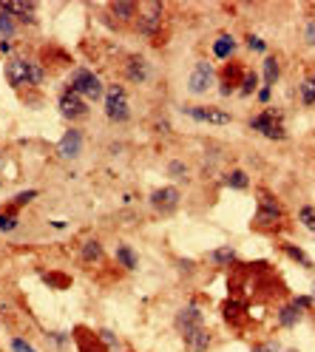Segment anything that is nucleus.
Segmentation results:
<instances>
[{
  "instance_id": "1",
  "label": "nucleus",
  "mask_w": 315,
  "mask_h": 352,
  "mask_svg": "<svg viewBox=\"0 0 315 352\" xmlns=\"http://www.w3.org/2000/svg\"><path fill=\"white\" fill-rule=\"evenodd\" d=\"M3 77H6V82L14 88V91H23V88H40L43 82L49 80V72L37 57L14 52L3 63Z\"/></svg>"
},
{
  "instance_id": "2",
  "label": "nucleus",
  "mask_w": 315,
  "mask_h": 352,
  "mask_svg": "<svg viewBox=\"0 0 315 352\" xmlns=\"http://www.w3.org/2000/svg\"><path fill=\"white\" fill-rule=\"evenodd\" d=\"M287 225V210L281 205L279 196H273L270 190H259V208L253 216V228L259 233H279Z\"/></svg>"
},
{
  "instance_id": "3",
  "label": "nucleus",
  "mask_w": 315,
  "mask_h": 352,
  "mask_svg": "<svg viewBox=\"0 0 315 352\" xmlns=\"http://www.w3.org/2000/svg\"><path fill=\"white\" fill-rule=\"evenodd\" d=\"M102 108H105V120L111 125H128L133 120V105H131V94L122 82H111L105 85V97H102Z\"/></svg>"
},
{
  "instance_id": "4",
  "label": "nucleus",
  "mask_w": 315,
  "mask_h": 352,
  "mask_svg": "<svg viewBox=\"0 0 315 352\" xmlns=\"http://www.w3.org/2000/svg\"><path fill=\"white\" fill-rule=\"evenodd\" d=\"M247 128L270 142H287V117L281 108H261L259 114L247 120Z\"/></svg>"
},
{
  "instance_id": "5",
  "label": "nucleus",
  "mask_w": 315,
  "mask_h": 352,
  "mask_svg": "<svg viewBox=\"0 0 315 352\" xmlns=\"http://www.w3.org/2000/svg\"><path fill=\"white\" fill-rule=\"evenodd\" d=\"M65 85H69L72 91H77L85 102H102V97H105V85H102L100 74L91 72V69H85V65H77Z\"/></svg>"
},
{
  "instance_id": "6",
  "label": "nucleus",
  "mask_w": 315,
  "mask_h": 352,
  "mask_svg": "<svg viewBox=\"0 0 315 352\" xmlns=\"http://www.w3.org/2000/svg\"><path fill=\"white\" fill-rule=\"evenodd\" d=\"M162 26H165V3H160V0L142 3L140 17L133 20V32H137L142 40H156Z\"/></svg>"
},
{
  "instance_id": "7",
  "label": "nucleus",
  "mask_w": 315,
  "mask_h": 352,
  "mask_svg": "<svg viewBox=\"0 0 315 352\" xmlns=\"http://www.w3.org/2000/svg\"><path fill=\"white\" fill-rule=\"evenodd\" d=\"M120 72H122V80H125L128 85H148V82L153 80V72H156V69H153V63H151L145 54L131 52V54L122 57Z\"/></svg>"
},
{
  "instance_id": "8",
  "label": "nucleus",
  "mask_w": 315,
  "mask_h": 352,
  "mask_svg": "<svg viewBox=\"0 0 315 352\" xmlns=\"http://www.w3.org/2000/svg\"><path fill=\"white\" fill-rule=\"evenodd\" d=\"M179 205H182V190L176 185H162V188H153L148 193V208L160 216H168V213H176Z\"/></svg>"
},
{
  "instance_id": "9",
  "label": "nucleus",
  "mask_w": 315,
  "mask_h": 352,
  "mask_svg": "<svg viewBox=\"0 0 315 352\" xmlns=\"http://www.w3.org/2000/svg\"><path fill=\"white\" fill-rule=\"evenodd\" d=\"M179 111L193 122H205V125H216V128L233 122V114L224 111V108H216V105H179Z\"/></svg>"
},
{
  "instance_id": "10",
  "label": "nucleus",
  "mask_w": 315,
  "mask_h": 352,
  "mask_svg": "<svg viewBox=\"0 0 315 352\" xmlns=\"http://www.w3.org/2000/svg\"><path fill=\"white\" fill-rule=\"evenodd\" d=\"M196 327H205V307H202L196 298H191L188 304H182L176 310L173 329L179 336H185V333H191V329H196Z\"/></svg>"
},
{
  "instance_id": "11",
  "label": "nucleus",
  "mask_w": 315,
  "mask_h": 352,
  "mask_svg": "<svg viewBox=\"0 0 315 352\" xmlns=\"http://www.w3.org/2000/svg\"><path fill=\"white\" fill-rule=\"evenodd\" d=\"M216 69H213V63H208V60H196V65L191 69V74H188V91L193 94V97H202V94H208L210 88L216 85Z\"/></svg>"
},
{
  "instance_id": "12",
  "label": "nucleus",
  "mask_w": 315,
  "mask_h": 352,
  "mask_svg": "<svg viewBox=\"0 0 315 352\" xmlns=\"http://www.w3.org/2000/svg\"><path fill=\"white\" fill-rule=\"evenodd\" d=\"M57 111H60V117L65 122H80V120L88 117V102L77 91H72V88L65 85L60 91V97H57Z\"/></svg>"
},
{
  "instance_id": "13",
  "label": "nucleus",
  "mask_w": 315,
  "mask_h": 352,
  "mask_svg": "<svg viewBox=\"0 0 315 352\" xmlns=\"http://www.w3.org/2000/svg\"><path fill=\"white\" fill-rule=\"evenodd\" d=\"M244 65L239 63V60H230V63H224V69L216 74V91H219V97H236V91H239V82H241V77H244Z\"/></svg>"
},
{
  "instance_id": "14",
  "label": "nucleus",
  "mask_w": 315,
  "mask_h": 352,
  "mask_svg": "<svg viewBox=\"0 0 315 352\" xmlns=\"http://www.w3.org/2000/svg\"><path fill=\"white\" fill-rule=\"evenodd\" d=\"M83 148H85V134H83L80 128H69V131H65V134L57 140V145H54L57 157H60L63 162H74V160H80Z\"/></svg>"
},
{
  "instance_id": "15",
  "label": "nucleus",
  "mask_w": 315,
  "mask_h": 352,
  "mask_svg": "<svg viewBox=\"0 0 315 352\" xmlns=\"http://www.w3.org/2000/svg\"><path fill=\"white\" fill-rule=\"evenodd\" d=\"M0 12L12 14L23 26H37V0H0Z\"/></svg>"
},
{
  "instance_id": "16",
  "label": "nucleus",
  "mask_w": 315,
  "mask_h": 352,
  "mask_svg": "<svg viewBox=\"0 0 315 352\" xmlns=\"http://www.w3.org/2000/svg\"><path fill=\"white\" fill-rule=\"evenodd\" d=\"M140 9H142L140 0H114V3H108V14L122 26H133V20L140 17Z\"/></svg>"
},
{
  "instance_id": "17",
  "label": "nucleus",
  "mask_w": 315,
  "mask_h": 352,
  "mask_svg": "<svg viewBox=\"0 0 315 352\" xmlns=\"http://www.w3.org/2000/svg\"><path fill=\"white\" fill-rule=\"evenodd\" d=\"M210 52H213V57L221 60V63L236 60V52H239V40H236V34H230V32H219V34L213 37V43H210Z\"/></svg>"
},
{
  "instance_id": "18",
  "label": "nucleus",
  "mask_w": 315,
  "mask_h": 352,
  "mask_svg": "<svg viewBox=\"0 0 315 352\" xmlns=\"http://www.w3.org/2000/svg\"><path fill=\"white\" fill-rule=\"evenodd\" d=\"M105 248H102V241L94 239V236H88L83 239V245H80V261L85 264V267H100V264L105 261Z\"/></svg>"
},
{
  "instance_id": "19",
  "label": "nucleus",
  "mask_w": 315,
  "mask_h": 352,
  "mask_svg": "<svg viewBox=\"0 0 315 352\" xmlns=\"http://www.w3.org/2000/svg\"><path fill=\"white\" fill-rule=\"evenodd\" d=\"M72 341L77 344V352H108V346L100 341V336L91 333L88 327H74L72 329Z\"/></svg>"
},
{
  "instance_id": "20",
  "label": "nucleus",
  "mask_w": 315,
  "mask_h": 352,
  "mask_svg": "<svg viewBox=\"0 0 315 352\" xmlns=\"http://www.w3.org/2000/svg\"><path fill=\"white\" fill-rule=\"evenodd\" d=\"M182 344L188 352H210L213 349V333L208 327H196L182 336Z\"/></svg>"
},
{
  "instance_id": "21",
  "label": "nucleus",
  "mask_w": 315,
  "mask_h": 352,
  "mask_svg": "<svg viewBox=\"0 0 315 352\" xmlns=\"http://www.w3.org/2000/svg\"><path fill=\"white\" fill-rule=\"evenodd\" d=\"M205 258H208V264H213V267L228 270V267H233V264H239V250L230 248V245H221V248H213Z\"/></svg>"
},
{
  "instance_id": "22",
  "label": "nucleus",
  "mask_w": 315,
  "mask_h": 352,
  "mask_svg": "<svg viewBox=\"0 0 315 352\" xmlns=\"http://www.w3.org/2000/svg\"><path fill=\"white\" fill-rule=\"evenodd\" d=\"M301 321H304V313H301L292 301H284V304L279 307V313H276V324H279L281 329H296Z\"/></svg>"
},
{
  "instance_id": "23",
  "label": "nucleus",
  "mask_w": 315,
  "mask_h": 352,
  "mask_svg": "<svg viewBox=\"0 0 315 352\" xmlns=\"http://www.w3.org/2000/svg\"><path fill=\"white\" fill-rule=\"evenodd\" d=\"M114 261L120 264L125 273H137L140 270V256H137V250H133L131 245H125V241H120V245L114 248Z\"/></svg>"
},
{
  "instance_id": "24",
  "label": "nucleus",
  "mask_w": 315,
  "mask_h": 352,
  "mask_svg": "<svg viewBox=\"0 0 315 352\" xmlns=\"http://www.w3.org/2000/svg\"><path fill=\"white\" fill-rule=\"evenodd\" d=\"M221 185L224 188H230V190H250L253 179H250V173L241 170V168H230V170H224L221 173Z\"/></svg>"
},
{
  "instance_id": "25",
  "label": "nucleus",
  "mask_w": 315,
  "mask_h": 352,
  "mask_svg": "<svg viewBox=\"0 0 315 352\" xmlns=\"http://www.w3.org/2000/svg\"><path fill=\"white\" fill-rule=\"evenodd\" d=\"M261 85H267V88H273L279 80H281V60L276 57V54H267L264 57V63H261Z\"/></svg>"
},
{
  "instance_id": "26",
  "label": "nucleus",
  "mask_w": 315,
  "mask_h": 352,
  "mask_svg": "<svg viewBox=\"0 0 315 352\" xmlns=\"http://www.w3.org/2000/svg\"><path fill=\"white\" fill-rule=\"evenodd\" d=\"M244 313H247V304L239 301V298H228L221 304V316H224V324H233L239 327L244 321Z\"/></svg>"
},
{
  "instance_id": "27",
  "label": "nucleus",
  "mask_w": 315,
  "mask_h": 352,
  "mask_svg": "<svg viewBox=\"0 0 315 352\" xmlns=\"http://www.w3.org/2000/svg\"><path fill=\"white\" fill-rule=\"evenodd\" d=\"M165 173L171 176V179H173L176 185H191V165H188L185 160H179V157L168 160V165H165Z\"/></svg>"
},
{
  "instance_id": "28",
  "label": "nucleus",
  "mask_w": 315,
  "mask_h": 352,
  "mask_svg": "<svg viewBox=\"0 0 315 352\" xmlns=\"http://www.w3.org/2000/svg\"><path fill=\"white\" fill-rule=\"evenodd\" d=\"M40 199V190H34V188H29V190H20V193H14L12 199L6 202V213H20V208H29L32 202H37Z\"/></svg>"
},
{
  "instance_id": "29",
  "label": "nucleus",
  "mask_w": 315,
  "mask_h": 352,
  "mask_svg": "<svg viewBox=\"0 0 315 352\" xmlns=\"http://www.w3.org/2000/svg\"><path fill=\"white\" fill-rule=\"evenodd\" d=\"M259 82H261L259 72H250V69H247V72H244V77H241V82H239V91H236V97H241V100H247V97H256V94H259Z\"/></svg>"
},
{
  "instance_id": "30",
  "label": "nucleus",
  "mask_w": 315,
  "mask_h": 352,
  "mask_svg": "<svg viewBox=\"0 0 315 352\" xmlns=\"http://www.w3.org/2000/svg\"><path fill=\"white\" fill-rule=\"evenodd\" d=\"M296 100H298L304 108H315V82L309 80V74H304L301 82L296 85Z\"/></svg>"
},
{
  "instance_id": "31",
  "label": "nucleus",
  "mask_w": 315,
  "mask_h": 352,
  "mask_svg": "<svg viewBox=\"0 0 315 352\" xmlns=\"http://www.w3.org/2000/svg\"><path fill=\"white\" fill-rule=\"evenodd\" d=\"M281 250H284V256L290 258V261H296L298 267H304V270H315V264H312V258L304 253V248H298V245H281Z\"/></svg>"
},
{
  "instance_id": "32",
  "label": "nucleus",
  "mask_w": 315,
  "mask_h": 352,
  "mask_svg": "<svg viewBox=\"0 0 315 352\" xmlns=\"http://www.w3.org/2000/svg\"><path fill=\"white\" fill-rule=\"evenodd\" d=\"M17 34H20V23L12 14L0 12V40H14Z\"/></svg>"
},
{
  "instance_id": "33",
  "label": "nucleus",
  "mask_w": 315,
  "mask_h": 352,
  "mask_svg": "<svg viewBox=\"0 0 315 352\" xmlns=\"http://www.w3.org/2000/svg\"><path fill=\"white\" fill-rule=\"evenodd\" d=\"M296 219H298V225H301L304 230L315 233V205H301L298 213H296Z\"/></svg>"
},
{
  "instance_id": "34",
  "label": "nucleus",
  "mask_w": 315,
  "mask_h": 352,
  "mask_svg": "<svg viewBox=\"0 0 315 352\" xmlns=\"http://www.w3.org/2000/svg\"><path fill=\"white\" fill-rule=\"evenodd\" d=\"M20 228V213H6V210H0V233L9 236Z\"/></svg>"
},
{
  "instance_id": "35",
  "label": "nucleus",
  "mask_w": 315,
  "mask_h": 352,
  "mask_svg": "<svg viewBox=\"0 0 315 352\" xmlns=\"http://www.w3.org/2000/svg\"><path fill=\"white\" fill-rule=\"evenodd\" d=\"M43 281H46V284H52V287L54 290H65V287H72V276H65V273H46V276H43Z\"/></svg>"
},
{
  "instance_id": "36",
  "label": "nucleus",
  "mask_w": 315,
  "mask_h": 352,
  "mask_svg": "<svg viewBox=\"0 0 315 352\" xmlns=\"http://www.w3.org/2000/svg\"><path fill=\"white\" fill-rule=\"evenodd\" d=\"M46 341H49L54 349H69L72 333H54V329H46Z\"/></svg>"
},
{
  "instance_id": "37",
  "label": "nucleus",
  "mask_w": 315,
  "mask_h": 352,
  "mask_svg": "<svg viewBox=\"0 0 315 352\" xmlns=\"http://www.w3.org/2000/svg\"><path fill=\"white\" fill-rule=\"evenodd\" d=\"M244 43H247V49L250 52H256V54H264L267 57V40L264 37H259V34H253V32H247V37H244Z\"/></svg>"
},
{
  "instance_id": "38",
  "label": "nucleus",
  "mask_w": 315,
  "mask_h": 352,
  "mask_svg": "<svg viewBox=\"0 0 315 352\" xmlns=\"http://www.w3.org/2000/svg\"><path fill=\"white\" fill-rule=\"evenodd\" d=\"M97 336H100V341H102L108 349H117V346H120V336L114 333V329L102 327V329H97Z\"/></svg>"
},
{
  "instance_id": "39",
  "label": "nucleus",
  "mask_w": 315,
  "mask_h": 352,
  "mask_svg": "<svg viewBox=\"0 0 315 352\" xmlns=\"http://www.w3.org/2000/svg\"><path fill=\"white\" fill-rule=\"evenodd\" d=\"M290 301H292V304H296V307H298V310H301L304 316L315 310V298H312V296H292Z\"/></svg>"
},
{
  "instance_id": "40",
  "label": "nucleus",
  "mask_w": 315,
  "mask_h": 352,
  "mask_svg": "<svg viewBox=\"0 0 315 352\" xmlns=\"http://www.w3.org/2000/svg\"><path fill=\"white\" fill-rule=\"evenodd\" d=\"M153 131H156V134H160V137H171V120L165 117V114H160V120H153Z\"/></svg>"
},
{
  "instance_id": "41",
  "label": "nucleus",
  "mask_w": 315,
  "mask_h": 352,
  "mask_svg": "<svg viewBox=\"0 0 315 352\" xmlns=\"http://www.w3.org/2000/svg\"><path fill=\"white\" fill-rule=\"evenodd\" d=\"M9 346H12V352H37L26 338H20V336H14V338L9 341Z\"/></svg>"
},
{
  "instance_id": "42",
  "label": "nucleus",
  "mask_w": 315,
  "mask_h": 352,
  "mask_svg": "<svg viewBox=\"0 0 315 352\" xmlns=\"http://www.w3.org/2000/svg\"><path fill=\"white\" fill-rule=\"evenodd\" d=\"M176 270L182 273L185 278H191L193 270H196V261H191V258H176Z\"/></svg>"
},
{
  "instance_id": "43",
  "label": "nucleus",
  "mask_w": 315,
  "mask_h": 352,
  "mask_svg": "<svg viewBox=\"0 0 315 352\" xmlns=\"http://www.w3.org/2000/svg\"><path fill=\"white\" fill-rule=\"evenodd\" d=\"M304 43L309 49H315V17H309L304 23Z\"/></svg>"
},
{
  "instance_id": "44",
  "label": "nucleus",
  "mask_w": 315,
  "mask_h": 352,
  "mask_svg": "<svg viewBox=\"0 0 315 352\" xmlns=\"http://www.w3.org/2000/svg\"><path fill=\"white\" fill-rule=\"evenodd\" d=\"M250 352H281V346H279V341H259L250 346Z\"/></svg>"
},
{
  "instance_id": "45",
  "label": "nucleus",
  "mask_w": 315,
  "mask_h": 352,
  "mask_svg": "<svg viewBox=\"0 0 315 352\" xmlns=\"http://www.w3.org/2000/svg\"><path fill=\"white\" fill-rule=\"evenodd\" d=\"M256 100H259L264 108H270V102H273V88L261 85V88H259V94H256Z\"/></svg>"
},
{
  "instance_id": "46",
  "label": "nucleus",
  "mask_w": 315,
  "mask_h": 352,
  "mask_svg": "<svg viewBox=\"0 0 315 352\" xmlns=\"http://www.w3.org/2000/svg\"><path fill=\"white\" fill-rule=\"evenodd\" d=\"M0 54L9 60V57L14 54V43H12V40H0Z\"/></svg>"
},
{
  "instance_id": "47",
  "label": "nucleus",
  "mask_w": 315,
  "mask_h": 352,
  "mask_svg": "<svg viewBox=\"0 0 315 352\" xmlns=\"http://www.w3.org/2000/svg\"><path fill=\"white\" fill-rule=\"evenodd\" d=\"M54 230H65V228H69V222H60V219H54V222H49Z\"/></svg>"
},
{
  "instance_id": "48",
  "label": "nucleus",
  "mask_w": 315,
  "mask_h": 352,
  "mask_svg": "<svg viewBox=\"0 0 315 352\" xmlns=\"http://www.w3.org/2000/svg\"><path fill=\"white\" fill-rule=\"evenodd\" d=\"M133 202V193H122V205H131Z\"/></svg>"
},
{
  "instance_id": "49",
  "label": "nucleus",
  "mask_w": 315,
  "mask_h": 352,
  "mask_svg": "<svg viewBox=\"0 0 315 352\" xmlns=\"http://www.w3.org/2000/svg\"><path fill=\"white\" fill-rule=\"evenodd\" d=\"M309 80L315 82V65H312V69H309Z\"/></svg>"
},
{
  "instance_id": "50",
  "label": "nucleus",
  "mask_w": 315,
  "mask_h": 352,
  "mask_svg": "<svg viewBox=\"0 0 315 352\" xmlns=\"http://www.w3.org/2000/svg\"><path fill=\"white\" fill-rule=\"evenodd\" d=\"M0 165H3V151H0Z\"/></svg>"
},
{
  "instance_id": "51",
  "label": "nucleus",
  "mask_w": 315,
  "mask_h": 352,
  "mask_svg": "<svg viewBox=\"0 0 315 352\" xmlns=\"http://www.w3.org/2000/svg\"><path fill=\"white\" fill-rule=\"evenodd\" d=\"M281 352H298V349H281Z\"/></svg>"
},
{
  "instance_id": "52",
  "label": "nucleus",
  "mask_w": 315,
  "mask_h": 352,
  "mask_svg": "<svg viewBox=\"0 0 315 352\" xmlns=\"http://www.w3.org/2000/svg\"><path fill=\"white\" fill-rule=\"evenodd\" d=\"M0 188H3V179H0Z\"/></svg>"
}]
</instances>
